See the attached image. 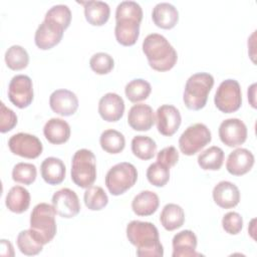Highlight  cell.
<instances>
[{"label": "cell", "instance_id": "cell-30", "mask_svg": "<svg viewBox=\"0 0 257 257\" xmlns=\"http://www.w3.org/2000/svg\"><path fill=\"white\" fill-rule=\"evenodd\" d=\"M197 161L203 170L218 171L224 162V152L221 148L212 146L200 153Z\"/></svg>", "mask_w": 257, "mask_h": 257}, {"label": "cell", "instance_id": "cell-29", "mask_svg": "<svg viewBox=\"0 0 257 257\" xmlns=\"http://www.w3.org/2000/svg\"><path fill=\"white\" fill-rule=\"evenodd\" d=\"M99 144L104 152L108 154H118L124 149L125 139L120 132L108 128L101 133Z\"/></svg>", "mask_w": 257, "mask_h": 257}, {"label": "cell", "instance_id": "cell-21", "mask_svg": "<svg viewBox=\"0 0 257 257\" xmlns=\"http://www.w3.org/2000/svg\"><path fill=\"white\" fill-rule=\"evenodd\" d=\"M127 122L135 131H149L155 123L153 108L145 103L134 104L128 110Z\"/></svg>", "mask_w": 257, "mask_h": 257}, {"label": "cell", "instance_id": "cell-28", "mask_svg": "<svg viewBox=\"0 0 257 257\" xmlns=\"http://www.w3.org/2000/svg\"><path fill=\"white\" fill-rule=\"evenodd\" d=\"M160 221L166 230L174 231L183 226L185 222V212L181 206L169 203L164 206L160 215Z\"/></svg>", "mask_w": 257, "mask_h": 257}, {"label": "cell", "instance_id": "cell-2", "mask_svg": "<svg viewBox=\"0 0 257 257\" xmlns=\"http://www.w3.org/2000/svg\"><path fill=\"white\" fill-rule=\"evenodd\" d=\"M143 51L150 66L157 71L172 69L178 59L175 48L164 35L159 33H151L144 39Z\"/></svg>", "mask_w": 257, "mask_h": 257}, {"label": "cell", "instance_id": "cell-16", "mask_svg": "<svg viewBox=\"0 0 257 257\" xmlns=\"http://www.w3.org/2000/svg\"><path fill=\"white\" fill-rule=\"evenodd\" d=\"M50 108L62 116L72 115L78 108V98L71 90L61 88L54 90L49 96Z\"/></svg>", "mask_w": 257, "mask_h": 257}, {"label": "cell", "instance_id": "cell-33", "mask_svg": "<svg viewBox=\"0 0 257 257\" xmlns=\"http://www.w3.org/2000/svg\"><path fill=\"white\" fill-rule=\"evenodd\" d=\"M83 200L85 206L91 211L103 209L108 203V197L104 190L99 186H90L86 188Z\"/></svg>", "mask_w": 257, "mask_h": 257}, {"label": "cell", "instance_id": "cell-19", "mask_svg": "<svg viewBox=\"0 0 257 257\" xmlns=\"http://www.w3.org/2000/svg\"><path fill=\"white\" fill-rule=\"evenodd\" d=\"M173 257H197L203 256L196 251L197 236L191 230H183L177 233L173 240Z\"/></svg>", "mask_w": 257, "mask_h": 257}, {"label": "cell", "instance_id": "cell-5", "mask_svg": "<svg viewBox=\"0 0 257 257\" xmlns=\"http://www.w3.org/2000/svg\"><path fill=\"white\" fill-rule=\"evenodd\" d=\"M96 179V159L87 149L77 150L71 161V180L80 188L90 187Z\"/></svg>", "mask_w": 257, "mask_h": 257}, {"label": "cell", "instance_id": "cell-39", "mask_svg": "<svg viewBox=\"0 0 257 257\" xmlns=\"http://www.w3.org/2000/svg\"><path fill=\"white\" fill-rule=\"evenodd\" d=\"M89 66L97 74H106L112 70L114 60L106 52H97L90 57Z\"/></svg>", "mask_w": 257, "mask_h": 257}, {"label": "cell", "instance_id": "cell-10", "mask_svg": "<svg viewBox=\"0 0 257 257\" xmlns=\"http://www.w3.org/2000/svg\"><path fill=\"white\" fill-rule=\"evenodd\" d=\"M8 97L19 108L27 107L33 100V84L28 75L13 76L8 85Z\"/></svg>", "mask_w": 257, "mask_h": 257}, {"label": "cell", "instance_id": "cell-14", "mask_svg": "<svg viewBox=\"0 0 257 257\" xmlns=\"http://www.w3.org/2000/svg\"><path fill=\"white\" fill-rule=\"evenodd\" d=\"M158 132L166 137L173 136L180 127L182 117L179 109L172 104H163L156 111Z\"/></svg>", "mask_w": 257, "mask_h": 257}, {"label": "cell", "instance_id": "cell-44", "mask_svg": "<svg viewBox=\"0 0 257 257\" xmlns=\"http://www.w3.org/2000/svg\"><path fill=\"white\" fill-rule=\"evenodd\" d=\"M9 251L11 256L14 255V251H13V246L12 244L8 241V240H5V239H2L1 240V255L4 256L5 254V251Z\"/></svg>", "mask_w": 257, "mask_h": 257}, {"label": "cell", "instance_id": "cell-13", "mask_svg": "<svg viewBox=\"0 0 257 257\" xmlns=\"http://www.w3.org/2000/svg\"><path fill=\"white\" fill-rule=\"evenodd\" d=\"M247 126L237 117L223 120L219 126V137L223 144L228 147H238L247 139Z\"/></svg>", "mask_w": 257, "mask_h": 257}, {"label": "cell", "instance_id": "cell-9", "mask_svg": "<svg viewBox=\"0 0 257 257\" xmlns=\"http://www.w3.org/2000/svg\"><path fill=\"white\" fill-rule=\"evenodd\" d=\"M8 147L14 155L26 159L38 158L43 150L40 140L36 136L27 133H18L10 137Z\"/></svg>", "mask_w": 257, "mask_h": 257}, {"label": "cell", "instance_id": "cell-17", "mask_svg": "<svg viewBox=\"0 0 257 257\" xmlns=\"http://www.w3.org/2000/svg\"><path fill=\"white\" fill-rule=\"evenodd\" d=\"M124 112V101L120 95L107 92L98 101V113L102 119L113 122L119 120Z\"/></svg>", "mask_w": 257, "mask_h": 257}, {"label": "cell", "instance_id": "cell-12", "mask_svg": "<svg viewBox=\"0 0 257 257\" xmlns=\"http://www.w3.org/2000/svg\"><path fill=\"white\" fill-rule=\"evenodd\" d=\"M52 206L56 214L62 218H73L80 211V203L76 193L69 188H62L52 196Z\"/></svg>", "mask_w": 257, "mask_h": 257}, {"label": "cell", "instance_id": "cell-37", "mask_svg": "<svg viewBox=\"0 0 257 257\" xmlns=\"http://www.w3.org/2000/svg\"><path fill=\"white\" fill-rule=\"evenodd\" d=\"M44 19L50 20L60 25L65 30L69 26L71 21V11L67 5H64V4L53 5L45 13Z\"/></svg>", "mask_w": 257, "mask_h": 257}, {"label": "cell", "instance_id": "cell-6", "mask_svg": "<svg viewBox=\"0 0 257 257\" xmlns=\"http://www.w3.org/2000/svg\"><path fill=\"white\" fill-rule=\"evenodd\" d=\"M138 180L136 167L127 162H121L112 166L105 175V186L113 196L123 194L131 189Z\"/></svg>", "mask_w": 257, "mask_h": 257}, {"label": "cell", "instance_id": "cell-27", "mask_svg": "<svg viewBox=\"0 0 257 257\" xmlns=\"http://www.w3.org/2000/svg\"><path fill=\"white\" fill-rule=\"evenodd\" d=\"M5 204L8 210L13 213L20 214L25 212L30 205V194L27 189L21 186L12 187L5 199Z\"/></svg>", "mask_w": 257, "mask_h": 257}, {"label": "cell", "instance_id": "cell-32", "mask_svg": "<svg viewBox=\"0 0 257 257\" xmlns=\"http://www.w3.org/2000/svg\"><path fill=\"white\" fill-rule=\"evenodd\" d=\"M152 91V86L149 81L143 78H136L126 83L124 93L127 99L132 102L145 100L149 97Z\"/></svg>", "mask_w": 257, "mask_h": 257}, {"label": "cell", "instance_id": "cell-3", "mask_svg": "<svg viewBox=\"0 0 257 257\" xmlns=\"http://www.w3.org/2000/svg\"><path fill=\"white\" fill-rule=\"evenodd\" d=\"M55 214L54 207L47 203L37 204L30 214V230L43 245L49 243L56 234Z\"/></svg>", "mask_w": 257, "mask_h": 257}, {"label": "cell", "instance_id": "cell-8", "mask_svg": "<svg viewBox=\"0 0 257 257\" xmlns=\"http://www.w3.org/2000/svg\"><path fill=\"white\" fill-rule=\"evenodd\" d=\"M214 102L222 112L231 113L238 110L242 104V92L239 82L232 78L223 80L216 90Z\"/></svg>", "mask_w": 257, "mask_h": 257}, {"label": "cell", "instance_id": "cell-1", "mask_svg": "<svg viewBox=\"0 0 257 257\" xmlns=\"http://www.w3.org/2000/svg\"><path fill=\"white\" fill-rule=\"evenodd\" d=\"M126 237L137 247L139 257H163L164 248L160 242L159 231L151 222L131 221L126 226Z\"/></svg>", "mask_w": 257, "mask_h": 257}, {"label": "cell", "instance_id": "cell-15", "mask_svg": "<svg viewBox=\"0 0 257 257\" xmlns=\"http://www.w3.org/2000/svg\"><path fill=\"white\" fill-rule=\"evenodd\" d=\"M64 28L60 25L44 19L37 27L34 35V41L38 48L47 50L58 44L63 36Z\"/></svg>", "mask_w": 257, "mask_h": 257}, {"label": "cell", "instance_id": "cell-22", "mask_svg": "<svg viewBox=\"0 0 257 257\" xmlns=\"http://www.w3.org/2000/svg\"><path fill=\"white\" fill-rule=\"evenodd\" d=\"M43 134L49 143L53 145H60L69 140L70 126L64 119L52 117L45 122L43 126Z\"/></svg>", "mask_w": 257, "mask_h": 257}, {"label": "cell", "instance_id": "cell-24", "mask_svg": "<svg viewBox=\"0 0 257 257\" xmlns=\"http://www.w3.org/2000/svg\"><path fill=\"white\" fill-rule=\"evenodd\" d=\"M152 18L158 27L171 29L178 23L179 12L173 4L169 2H160L153 8Z\"/></svg>", "mask_w": 257, "mask_h": 257}, {"label": "cell", "instance_id": "cell-7", "mask_svg": "<svg viewBox=\"0 0 257 257\" xmlns=\"http://www.w3.org/2000/svg\"><path fill=\"white\" fill-rule=\"evenodd\" d=\"M212 140L211 132L202 122L189 125L180 136L179 148L186 156H193L204 149Z\"/></svg>", "mask_w": 257, "mask_h": 257}, {"label": "cell", "instance_id": "cell-35", "mask_svg": "<svg viewBox=\"0 0 257 257\" xmlns=\"http://www.w3.org/2000/svg\"><path fill=\"white\" fill-rule=\"evenodd\" d=\"M16 241L20 252L27 256L37 255L43 249V244L36 240L30 229L21 231L18 234Z\"/></svg>", "mask_w": 257, "mask_h": 257}, {"label": "cell", "instance_id": "cell-11", "mask_svg": "<svg viewBox=\"0 0 257 257\" xmlns=\"http://www.w3.org/2000/svg\"><path fill=\"white\" fill-rule=\"evenodd\" d=\"M143 17L115 15L114 35L118 43L123 46L134 45L140 35V24Z\"/></svg>", "mask_w": 257, "mask_h": 257}, {"label": "cell", "instance_id": "cell-23", "mask_svg": "<svg viewBox=\"0 0 257 257\" xmlns=\"http://www.w3.org/2000/svg\"><path fill=\"white\" fill-rule=\"evenodd\" d=\"M84 6V16L86 21L94 26H101L107 22L110 8L106 2L99 0H89L78 2Z\"/></svg>", "mask_w": 257, "mask_h": 257}, {"label": "cell", "instance_id": "cell-34", "mask_svg": "<svg viewBox=\"0 0 257 257\" xmlns=\"http://www.w3.org/2000/svg\"><path fill=\"white\" fill-rule=\"evenodd\" d=\"M5 62L12 70H21L28 65L29 55L20 45H12L5 52Z\"/></svg>", "mask_w": 257, "mask_h": 257}, {"label": "cell", "instance_id": "cell-36", "mask_svg": "<svg viewBox=\"0 0 257 257\" xmlns=\"http://www.w3.org/2000/svg\"><path fill=\"white\" fill-rule=\"evenodd\" d=\"M147 179L156 187H164L170 180V168L160 162L153 163L147 170Z\"/></svg>", "mask_w": 257, "mask_h": 257}, {"label": "cell", "instance_id": "cell-40", "mask_svg": "<svg viewBox=\"0 0 257 257\" xmlns=\"http://www.w3.org/2000/svg\"><path fill=\"white\" fill-rule=\"evenodd\" d=\"M222 227L228 234L236 235L241 232L243 228L242 216L237 212H228L223 216Z\"/></svg>", "mask_w": 257, "mask_h": 257}, {"label": "cell", "instance_id": "cell-20", "mask_svg": "<svg viewBox=\"0 0 257 257\" xmlns=\"http://www.w3.org/2000/svg\"><path fill=\"white\" fill-rule=\"evenodd\" d=\"M214 202L221 208L230 209L240 202V191L238 187L229 181L219 182L212 192Z\"/></svg>", "mask_w": 257, "mask_h": 257}, {"label": "cell", "instance_id": "cell-43", "mask_svg": "<svg viewBox=\"0 0 257 257\" xmlns=\"http://www.w3.org/2000/svg\"><path fill=\"white\" fill-rule=\"evenodd\" d=\"M248 99L250 101V104L252 105V107H256V99H255V94H256V83H253L250 85V87H248Z\"/></svg>", "mask_w": 257, "mask_h": 257}, {"label": "cell", "instance_id": "cell-41", "mask_svg": "<svg viewBox=\"0 0 257 257\" xmlns=\"http://www.w3.org/2000/svg\"><path fill=\"white\" fill-rule=\"evenodd\" d=\"M17 124L16 113L7 107L3 102L0 103V132L6 133L11 131Z\"/></svg>", "mask_w": 257, "mask_h": 257}, {"label": "cell", "instance_id": "cell-26", "mask_svg": "<svg viewBox=\"0 0 257 257\" xmlns=\"http://www.w3.org/2000/svg\"><path fill=\"white\" fill-rule=\"evenodd\" d=\"M159 196L152 191L140 192L132 202V209L138 216H151L159 208Z\"/></svg>", "mask_w": 257, "mask_h": 257}, {"label": "cell", "instance_id": "cell-25", "mask_svg": "<svg viewBox=\"0 0 257 257\" xmlns=\"http://www.w3.org/2000/svg\"><path fill=\"white\" fill-rule=\"evenodd\" d=\"M40 173L43 180L49 185H58L65 178V165L55 157H49L43 160L40 165Z\"/></svg>", "mask_w": 257, "mask_h": 257}, {"label": "cell", "instance_id": "cell-42", "mask_svg": "<svg viewBox=\"0 0 257 257\" xmlns=\"http://www.w3.org/2000/svg\"><path fill=\"white\" fill-rule=\"evenodd\" d=\"M179 160V152L173 146L162 149L157 155V162L171 168L174 167Z\"/></svg>", "mask_w": 257, "mask_h": 257}, {"label": "cell", "instance_id": "cell-18", "mask_svg": "<svg viewBox=\"0 0 257 257\" xmlns=\"http://www.w3.org/2000/svg\"><path fill=\"white\" fill-rule=\"evenodd\" d=\"M254 161V155L249 150L239 148L229 154L226 169L233 176H242L252 169Z\"/></svg>", "mask_w": 257, "mask_h": 257}, {"label": "cell", "instance_id": "cell-4", "mask_svg": "<svg viewBox=\"0 0 257 257\" xmlns=\"http://www.w3.org/2000/svg\"><path fill=\"white\" fill-rule=\"evenodd\" d=\"M214 85V77L207 72H198L191 75L183 93L185 105L192 110H199L206 105L208 94Z\"/></svg>", "mask_w": 257, "mask_h": 257}, {"label": "cell", "instance_id": "cell-31", "mask_svg": "<svg viewBox=\"0 0 257 257\" xmlns=\"http://www.w3.org/2000/svg\"><path fill=\"white\" fill-rule=\"evenodd\" d=\"M157 151L156 142L148 136H136L132 140V152L133 154L144 161H148L154 158Z\"/></svg>", "mask_w": 257, "mask_h": 257}, {"label": "cell", "instance_id": "cell-38", "mask_svg": "<svg viewBox=\"0 0 257 257\" xmlns=\"http://www.w3.org/2000/svg\"><path fill=\"white\" fill-rule=\"evenodd\" d=\"M37 176L35 165L30 163H18L13 167L12 179L17 183L24 185L32 184Z\"/></svg>", "mask_w": 257, "mask_h": 257}]
</instances>
